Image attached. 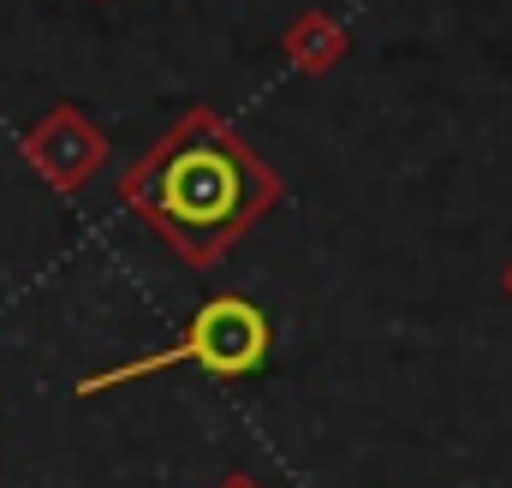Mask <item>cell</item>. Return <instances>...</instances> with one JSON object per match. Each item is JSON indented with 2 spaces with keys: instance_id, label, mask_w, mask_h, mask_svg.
Returning <instances> with one entry per match:
<instances>
[{
  "instance_id": "obj_1",
  "label": "cell",
  "mask_w": 512,
  "mask_h": 488,
  "mask_svg": "<svg viewBox=\"0 0 512 488\" xmlns=\"http://www.w3.org/2000/svg\"><path fill=\"white\" fill-rule=\"evenodd\" d=\"M131 197L191 256H215V244L239 233V221H245V155L215 125H203L173 155H161L155 179L131 185Z\"/></svg>"
},
{
  "instance_id": "obj_2",
  "label": "cell",
  "mask_w": 512,
  "mask_h": 488,
  "mask_svg": "<svg viewBox=\"0 0 512 488\" xmlns=\"http://www.w3.org/2000/svg\"><path fill=\"white\" fill-rule=\"evenodd\" d=\"M262 358H268V322H262V310L245 304V298H209L191 316V328H185L179 346H167L155 358H137V364H120V369H108V375H90L78 393H108L120 381L155 375V369H179V364H197V369H209V375L233 381V375H251Z\"/></svg>"
},
{
  "instance_id": "obj_3",
  "label": "cell",
  "mask_w": 512,
  "mask_h": 488,
  "mask_svg": "<svg viewBox=\"0 0 512 488\" xmlns=\"http://www.w3.org/2000/svg\"><path fill=\"white\" fill-rule=\"evenodd\" d=\"M24 149H30V161H36L60 191H78V185L102 167V137L84 125V114H72V108H60L42 131H30Z\"/></svg>"
},
{
  "instance_id": "obj_4",
  "label": "cell",
  "mask_w": 512,
  "mask_h": 488,
  "mask_svg": "<svg viewBox=\"0 0 512 488\" xmlns=\"http://www.w3.org/2000/svg\"><path fill=\"white\" fill-rule=\"evenodd\" d=\"M221 488H256V483H251V477H227Z\"/></svg>"
}]
</instances>
